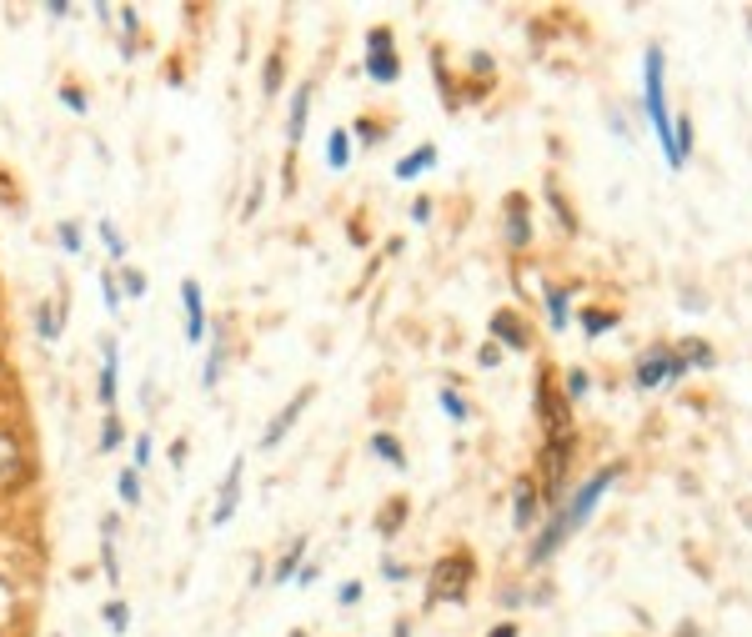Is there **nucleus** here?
I'll return each mask as SVG.
<instances>
[{"instance_id":"50","label":"nucleus","mask_w":752,"mask_h":637,"mask_svg":"<svg viewBox=\"0 0 752 637\" xmlns=\"http://www.w3.org/2000/svg\"><path fill=\"white\" fill-rule=\"evenodd\" d=\"M747 31H752V15H747Z\"/></svg>"},{"instance_id":"31","label":"nucleus","mask_w":752,"mask_h":637,"mask_svg":"<svg viewBox=\"0 0 752 637\" xmlns=\"http://www.w3.org/2000/svg\"><path fill=\"white\" fill-rule=\"evenodd\" d=\"M101 617H106V627H111V632H126V627H130V607L121 603V597H111V603L101 607Z\"/></svg>"},{"instance_id":"8","label":"nucleus","mask_w":752,"mask_h":637,"mask_svg":"<svg viewBox=\"0 0 752 637\" xmlns=\"http://www.w3.org/2000/svg\"><path fill=\"white\" fill-rule=\"evenodd\" d=\"M547 512H552V517H547V527L537 532V542H532V552H526V567H542V562H547L552 552H557L562 542L572 537V532H567V512H562V502H557V507H547Z\"/></svg>"},{"instance_id":"12","label":"nucleus","mask_w":752,"mask_h":637,"mask_svg":"<svg viewBox=\"0 0 752 637\" xmlns=\"http://www.w3.org/2000/svg\"><path fill=\"white\" fill-rule=\"evenodd\" d=\"M312 96H316L312 81H301V86L291 91V111H286V146L291 151L301 146V130H306V116H312Z\"/></svg>"},{"instance_id":"44","label":"nucleus","mask_w":752,"mask_h":637,"mask_svg":"<svg viewBox=\"0 0 752 637\" xmlns=\"http://www.w3.org/2000/svg\"><path fill=\"white\" fill-rule=\"evenodd\" d=\"M411 221H431V201L421 196V201H411Z\"/></svg>"},{"instance_id":"29","label":"nucleus","mask_w":752,"mask_h":637,"mask_svg":"<svg viewBox=\"0 0 752 637\" xmlns=\"http://www.w3.org/2000/svg\"><path fill=\"white\" fill-rule=\"evenodd\" d=\"M401 522H407V497L387 502V517L376 522V532H381V537H397V527H401Z\"/></svg>"},{"instance_id":"18","label":"nucleus","mask_w":752,"mask_h":637,"mask_svg":"<svg viewBox=\"0 0 752 637\" xmlns=\"http://www.w3.org/2000/svg\"><path fill=\"white\" fill-rule=\"evenodd\" d=\"M101 573L111 587H121V562H116V517L101 522Z\"/></svg>"},{"instance_id":"25","label":"nucleus","mask_w":752,"mask_h":637,"mask_svg":"<svg viewBox=\"0 0 752 637\" xmlns=\"http://www.w3.org/2000/svg\"><path fill=\"white\" fill-rule=\"evenodd\" d=\"M677 352H682V362H688V367H702V372L718 367V352H712L708 342H698V336H692V342H682Z\"/></svg>"},{"instance_id":"47","label":"nucleus","mask_w":752,"mask_h":637,"mask_svg":"<svg viewBox=\"0 0 752 637\" xmlns=\"http://www.w3.org/2000/svg\"><path fill=\"white\" fill-rule=\"evenodd\" d=\"M682 637H698V632H692V627H682Z\"/></svg>"},{"instance_id":"14","label":"nucleus","mask_w":752,"mask_h":637,"mask_svg":"<svg viewBox=\"0 0 752 637\" xmlns=\"http://www.w3.org/2000/svg\"><path fill=\"white\" fill-rule=\"evenodd\" d=\"M502 211H506V241H512V246H526V241H532V211H526V196L512 191Z\"/></svg>"},{"instance_id":"10","label":"nucleus","mask_w":752,"mask_h":637,"mask_svg":"<svg viewBox=\"0 0 752 637\" xmlns=\"http://www.w3.org/2000/svg\"><path fill=\"white\" fill-rule=\"evenodd\" d=\"M306 401H312V387H301V391H296V397H291V401H286V407H281V411H276V417H271V421H266V432H261V447H276V442H281V437H286V432H291V427H296V421H301V411H306Z\"/></svg>"},{"instance_id":"49","label":"nucleus","mask_w":752,"mask_h":637,"mask_svg":"<svg viewBox=\"0 0 752 637\" xmlns=\"http://www.w3.org/2000/svg\"><path fill=\"white\" fill-rule=\"evenodd\" d=\"M747 527H752V512H747Z\"/></svg>"},{"instance_id":"46","label":"nucleus","mask_w":752,"mask_h":637,"mask_svg":"<svg viewBox=\"0 0 752 637\" xmlns=\"http://www.w3.org/2000/svg\"><path fill=\"white\" fill-rule=\"evenodd\" d=\"M391 637H411V627H407V623H397V632H391Z\"/></svg>"},{"instance_id":"9","label":"nucleus","mask_w":752,"mask_h":637,"mask_svg":"<svg viewBox=\"0 0 752 637\" xmlns=\"http://www.w3.org/2000/svg\"><path fill=\"white\" fill-rule=\"evenodd\" d=\"M537 517H542V492H537V482H532V477H522V482H516V492H512V522H516V532H532V527H537Z\"/></svg>"},{"instance_id":"13","label":"nucleus","mask_w":752,"mask_h":637,"mask_svg":"<svg viewBox=\"0 0 752 637\" xmlns=\"http://www.w3.org/2000/svg\"><path fill=\"white\" fill-rule=\"evenodd\" d=\"M101 407L106 411H116V362H121V352H116V336H101Z\"/></svg>"},{"instance_id":"43","label":"nucleus","mask_w":752,"mask_h":637,"mask_svg":"<svg viewBox=\"0 0 752 637\" xmlns=\"http://www.w3.org/2000/svg\"><path fill=\"white\" fill-rule=\"evenodd\" d=\"M146 462H150V432H140V437H136V472H140Z\"/></svg>"},{"instance_id":"35","label":"nucleus","mask_w":752,"mask_h":637,"mask_svg":"<svg viewBox=\"0 0 752 637\" xmlns=\"http://www.w3.org/2000/svg\"><path fill=\"white\" fill-rule=\"evenodd\" d=\"M61 101L75 111V116H86V111H91V96H86L81 86H75V81H65V86H61Z\"/></svg>"},{"instance_id":"5","label":"nucleus","mask_w":752,"mask_h":637,"mask_svg":"<svg viewBox=\"0 0 752 637\" xmlns=\"http://www.w3.org/2000/svg\"><path fill=\"white\" fill-rule=\"evenodd\" d=\"M537 411H542V427H547V442H567V397L552 387V372H537Z\"/></svg>"},{"instance_id":"15","label":"nucleus","mask_w":752,"mask_h":637,"mask_svg":"<svg viewBox=\"0 0 752 637\" xmlns=\"http://www.w3.org/2000/svg\"><path fill=\"white\" fill-rule=\"evenodd\" d=\"M492 342L512 346V352H526V346H532V332H526L512 312H492Z\"/></svg>"},{"instance_id":"1","label":"nucleus","mask_w":752,"mask_h":637,"mask_svg":"<svg viewBox=\"0 0 752 637\" xmlns=\"http://www.w3.org/2000/svg\"><path fill=\"white\" fill-rule=\"evenodd\" d=\"M642 111L662 156H672V106H667V51L662 41H647L642 51Z\"/></svg>"},{"instance_id":"42","label":"nucleus","mask_w":752,"mask_h":637,"mask_svg":"<svg viewBox=\"0 0 752 637\" xmlns=\"http://www.w3.org/2000/svg\"><path fill=\"white\" fill-rule=\"evenodd\" d=\"M276 71H281V55H271V61H266V81H261V91H266V96H276Z\"/></svg>"},{"instance_id":"28","label":"nucleus","mask_w":752,"mask_h":637,"mask_svg":"<svg viewBox=\"0 0 752 637\" xmlns=\"http://www.w3.org/2000/svg\"><path fill=\"white\" fill-rule=\"evenodd\" d=\"M437 407L447 411L451 421H467V417H472V407H467V401L457 397V387H441V391H437Z\"/></svg>"},{"instance_id":"34","label":"nucleus","mask_w":752,"mask_h":637,"mask_svg":"<svg viewBox=\"0 0 752 637\" xmlns=\"http://www.w3.org/2000/svg\"><path fill=\"white\" fill-rule=\"evenodd\" d=\"M11 472H21V447L0 432V477H11Z\"/></svg>"},{"instance_id":"7","label":"nucleus","mask_w":752,"mask_h":637,"mask_svg":"<svg viewBox=\"0 0 752 637\" xmlns=\"http://www.w3.org/2000/svg\"><path fill=\"white\" fill-rule=\"evenodd\" d=\"M241 477H246V457H231V467H226V477H221V492H216V512H211V522H216V527H226V522L236 517V502H241Z\"/></svg>"},{"instance_id":"36","label":"nucleus","mask_w":752,"mask_h":637,"mask_svg":"<svg viewBox=\"0 0 752 637\" xmlns=\"http://www.w3.org/2000/svg\"><path fill=\"white\" fill-rule=\"evenodd\" d=\"M121 447V417L116 411H106V427H101V452H116Z\"/></svg>"},{"instance_id":"38","label":"nucleus","mask_w":752,"mask_h":637,"mask_svg":"<svg viewBox=\"0 0 752 637\" xmlns=\"http://www.w3.org/2000/svg\"><path fill=\"white\" fill-rule=\"evenodd\" d=\"M121 281H126V296H146V276L136 266H121Z\"/></svg>"},{"instance_id":"26","label":"nucleus","mask_w":752,"mask_h":637,"mask_svg":"<svg viewBox=\"0 0 752 637\" xmlns=\"http://www.w3.org/2000/svg\"><path fill=\"white\" fill-rule=\"evenodd\" d=\"M116 492H121V502H126V507H140V472H136V467H121V472H116Z\"/></svg>"},{"instance_id":"45","label":"nucleus","mask_w":752,"mask_h":637,"mask_svg":"<svg viewBox=\"0 0 752 637\" xmlns=\"http://www.w3.org/2000/svg\"><path fill=\"white\" fill-rule=\"evenodd\" d=\"M516 632H522V627H516V623H497L487 637H516Z\"/></svg>"},{"instance_id":"22","label":"nucleus","mask_w":752,"mask_h":637,"mask_svg":"<svg viewBox=\"0 0 752 637\" xmlns=\"http://www.w3.org/2000/svg\"><path fill=\"white\" fill-rule=\"evenodd\" d=\"M346 161H352V130L336 126L332 136H326V166H332V171H346Z\"/></svg>"},{"instance_id":"4","label":"nucleus","mask_w":752,"mask_h":637,"mask_svg":"<svg viewBox=\"0 0 752 637\" xmlns=\"http://www.w3.org/2000/svg\"><path fill=\"white\" fill-rule=\"evenodd\" d=\"M366 76L376 81V86H391V81H401V55L391 51V25H371L366 31Z\"/></svg>"},{"instance_id":"21","label":"nucleus","mask_w":752,"mask_h":637,"mask_svg":"<svg viewBox=\"0 0 752 637\" xmlns=\"http://www.w3.org/2000/svg\"><path fill=\"white\" fill-rule=\"evenodd\" d=\"M617 322H622V312H612V306H587V312H582V332H587L592 342H597L602 332H612Z\"/></svg>"},{"instance_id":"33","label":"nucleus","mask_w":752,"mask_h":637,"mask_svg":"<svg viewBox=\"0 0 752 637\" xmlns=\"http://www.w3.org/2000/svg\"><path fill=\"white\" fill-rule=\"evenodd\" d=\"M562 381H567V401H582V397H587V391H592V377H587V367H567V377H562Z\"/></svg>"},{"instance_id":"41","label":"nucleus","mask_w":752,"mask_h":637,"mask_svg":"<svg viewBox=\"0 0 752 637\" xmlns=\"http://www.w3.org/2000/svg\"><path fill=\"white\" fill-rule=\"evenodd\" d=\"M497 362H502V346H497V342H482V352H477V367H487V372H492Z\"/></svg>"},{"instance_id":"30","label":"nucleus","mask_w":752,"mask_h":637,"mask_svg":"<svg viewBox=\"0 0 752 637\" xmlns=\"http://www.w3.org/2000/svg\"><path fill=\"white\" fill-rule=\"evenodd\" d=\"M101 241H106V251H111V261H126V236H121V227L116 221H101Z\"/></svg>"},{"instance_id":"48","label":"nucleus","mask_w":752,"mask_h":637,"mask_svg":"<svg viewBox=\"0 0 752 637\" xmlns=\"http://www.w3.org/2000/svg\"><path fill=\"white\" fill-rule=\"evenodd\" d=\"M291 637H306V632H291Z\"/></svg>"},{"instance_id":"2","label":"nucleus","mask_w":752,"mask_h":637,"mask_svg":"<svg viewBox=\"0 0 752 637\" xmlns=\"http://www.w3.org/2000/svg\"><path fill=\"white\" fill-rule=\"evenodd\" d=\"M472 577H477V557L467 547L441 552V562L431 567V583H427V607H437V603H467Z\"/></svg>"},{"instance_id":"3","label":"nucleus","mask_w":752,"mask_h":637,"mask_svg":"<svg viewBox=\"0 0 752 637\" xmlns=\"http://www.w3.org/2000/svg\"><path fill=\"white\" fill-rule=\"evenodd\" d=\"M617 477H622V462H607L602 472H592L587 482H582L577 492H572V497L562 502V512H567V532H582V527H587L592 512H597V502H602V492H607V487H612Z\"/></svg>"},{"instance_id":"11","label":"nucleus","mask_w":752,"mask_h":637,"mask_svg":"<svg viewBox=\"0 0 752 637\" xmlns=\"http://www.w3.org/2000/svg\"><path fill=\"white\" fill-rule=\"evenodd\" d=\"M181 306H186V342L201 346V336L211 332V322H206V302H201V286H196L191 276L181 281Z\"/></svg>"},{"instance_id":"39","label":"nucleus","mask_w":752,"mask_h":637,"mask_svg":"<svg viewBox=\"0 0 752 637\" xmlns=\"http://www.w3.org/2000/svg\"><path fill=\"white\" fill-rule=\"evenodd\" d=\"M362 597H366V587L352 577V583H342V593H336V603H342V607H356V603H362Z\"/></svg>"},{"instance_id":"32","label":"nucleus","mask_w":752,"mask_h":637,"mask_svg":"<svg viewBox=\"0 0 752 637\" xmlns=\"http://www.w3.org/2000/svg\"><path fill=\"white\" fill-rule=\"evenodd\" d=\"M391 126H381V121H356V140H362V151H371V146H381L387 140Z\"/></svg>"},{"instance_id":"23","label":"nucleus","mask_w":752,"mask_h":637,"mask_svg":"<svg viewBox=\"0 0 752 637\" xmlns=\"http://www.w3.org/2000/svg\"><path fill=\"white\" fill-rule=\"evenodd\" d=\"M221 372H226V342L216 336V342H211V352H206V367H201V391H216Z\"/></svg>"},{"instance_id":"20","label":"nucleus","mask_w":752,"mask_h":637,"mask_svg":"<svg viewBox=\"0 0 752 637\" xmlns=\"http://www.w3.org/2000/svg\"><path fill=\"white\" fill-rule=\"evenodd\" d=\"M366 447H371V457H381V462H387V467H397V472H407V452H401V442H397V437H391V432H371V442H366Z\"/></svg>"},{"instance_id":"17","label":"nucleus","mask_w":752,"mask_h":637,"mask_svg":"<svg viewBox=\"0 0 752 637\" xmlns=\"http://www.w3.org/2000/svg\"><path fill=\"white\" fill-rule=\"evenodd\" d=\"M542 302H547V326L552 332H567L572 326V296L562 292L557 281H547V286H542Z\"/></svg>"},{"instance_id":"40","label":"nucleus","mask_w":752,"mask_h":637,"mask_svg":"<svg viewBox=\"0 0 752 637\" xmlns=\"http://www.w3.org/2000/svg\"><path fill=\"white\" fill-rule=\"evenodd\" d=\"M381 577H387V583H407V562H397V557H381Z\"/></svg>"},{"instance_id":"37","label":"nucleus","mask_w":752,"mask_h":637,"mask_svg":"<svg viewBox=\"0 0 752 637\" xmlns=\"http://www.w3.org/2000/svg\"><path fill=\"white\" fill-rule=\"evenodd\" d=\"M101 302H106V312H121V286L111 271H101Z\"/></svg>"},{"instance_id":"19","label":"nucleus","mask_w":752,"mask_h":637,"mask_svg":"<svg viewBox=\"0 0 752 637\" xmlns=\"http://www.w3.org/2000/svg\"><path fill=\"white\" fill-rule=\"evenodd\" d=\"M301 557H306V537H296V542H291V547L276 557V573H271V583H276V587H281V583H296Z\"/></svg>"},{"instance_id":"6","label":"nucleus","mask_w":752,"mask_h":637,"mask_svg":"<svg viewBox=\"0 0 752 637\" xmlns=\"http://www.w3.org/2000/svg\"><path fill=\"white\" fill-rule=\"evenodd\" d=\"M637 391H657V387H672V346H647L637 357Z\"/></svg>"},{"instance_id":"16","label":"nucleus","mask_w":752,"mask_h":637,"mask_svg":"<svg viewBox=\"0 0 752 637\" xmlns=\"http://www.w3.org/2000/svg\"><path fill=\"white\" fill-rule=\"evenodd\" d=\"M437 161H441V151L431 146V140H421L417 151H411V156H401V161H397V181H417V176H427Z\"/></svg>"},{"instance_id":"27","label":"nucleus","mask_w":752,"mask_h":637,"mask_svg":"<svg viewBox=\"0 0 752 637\" xmlns=\"http://www.w3.org/2000/svg\"><path fill=\"white\" fill-rule=\"evenodd\" d=\"M55 241H61L65 256H81V246H86V231L75 227V221H61V227H55Z\"/></svg>"},{"instance_id":"24","label":"nucleus","mask_w":752,"mask_h":637,"mask_svg":"<svg viewBox=\"0 0 752 637\" xmlns=\"http://www.w3.org/2000/svg\"><path fill=\"white\" fill-rule=\"evenodd\" d=\"M35 336H41V342H55V336H61V306L55 302L35 306Z\"/></svg>"}]
</instances>
